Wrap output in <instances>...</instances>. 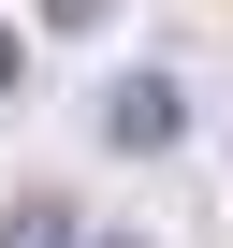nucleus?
Returning a JSON list of instances; mask_svg holds the SVG:
<instances>
[{"mask_svg":"<svg viewBox=\"0 0 233 248\" xmlns=\"http://www.w3.org/2000/svg\"><path fill=\"white\" fill-rule=\"evenodd\" d=\"M102 146H116V161H175V146H189V88H175V73H116V88H102Z\"/></svg>","mask_w":233,"mask_h":248,"instance_id":"nucleus-1","label":"nucleus"},{"mask_svg":"<svg viewBox=\"0 0 233 248\" xmlns=\"http://www.w3.org/2000/svg\"><path fill=\"white\" fill-rule=\"evenodd\" d=\"M0 248H87L73 190H15V204H0Z\"/></svg>","mask_w":233,"mask_h":248,"instance_id":"nucleus-2","label":"nucleus"},{"mask_svg":"<svg viewBox=\"0 0 233 248\" xmlns=\"http://www.w3.org/2000/svg\"><path fill=\"white\" fill-rule=\"evenodd\" d=\"M102 15H116V0H44V30H102Z\"/></svg>","mask_w":233,"mask_h":248,"instance_id":"nucleus-3","label":"nucleus"},{"mask_svg":"<svg viewBox=\"0 0 233 248\" xmlns=\"http://www.w3.org/2000/svg\"><path fill=\"white\" fill-rule=\"evenodd\" d=\"M15 88H29V44H15V30H0V102H15Z\"/></svg>","mask_w":233,"mask_h":248,"instance_id":"nucleus-4","label":"nucleus"},{"mask_svg":"<svg viewBox=\"0 0 233 248\" xmlns=\"http://www.w3.org/2000/svg\"><path fill=\"white\" fill-rule=\"evenodd\" d=\"M102 248H146V233H102Z\"/></svg>","mask_w":233,"mask_h":248,"instance_id":"nucleus-5","label":"nucleus"}]
</instances>
